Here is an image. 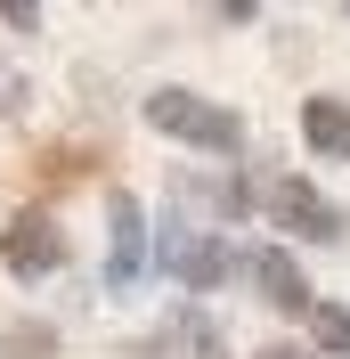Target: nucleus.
Instances as JSON below:
<instances>
[{
    "mask_svg": "<svg viewBox=\"0 0 350 359\" xmlns=\"http://www.w3.org/2000/svg\"><path fill=\"white\" fill-rule=\"evenodd\" d=\"M147 123L172 131V139H196V147H237V114L204 107L196 90H155V98H147Z\"/></svg>",
    "mask_w": 350,
    "mask_h": 359,
    "instance_id": "obj_1",
    "label": "nucleus"
},
{
    "mask_svg": "<svg viewBox=\"0 0 350 359\" xmlns=\"http://www.w3.org/2000/svg\"><path fill=\"white\" fill-rule=\"evenodd\" d=\"M0 262L17 269V278H49V269L66 262V237H57V221H41V212H17V221H8V237H0Z\"/></svg>",
    "mask_w": 350,
    "mask_h": 359,
    "instance_id": "obj_2",
    "label": "nucleus"
},
{
    "mask_svg": "<svg viewBox=\"0 0 350 359\" xmlns=\"http://www.w3.org/2000/svg\"><path fill=\"white\" fill-rule=\"evenodd\" d=\"M253 278H261V294L277 302V311H318V302H309V286H302V269H293V253H261V262H253Z\"/></svg>",
    "mask_w": 350,
    "mask_h": 359,
    "instance_id": "obj_3",
    "label": "nucleus"
},
{
    "mask_svg": "<svg viewBox=\"0 0 350 359\" xmlns=\"http://www.w3.org/2000/svg\"><path fill=\"white\" fill-rule=\"evenodd\" d=\"M302 139L318 147V156H350V107H334V98H309V107H302Z\"/></svg>",
    "mask_w": 350,
    "mask_h": 359,
    "instance_id": "obj_4",
    "label": "nucleus"
},
{
    "mask_svg": "<svg viewBox=\"0 0 350 359\" xmlns=\"http://www.w3.org/2000/svg\"><path fill=\"white\" fill-rule=\"evenodd\" d=\"M269 204H277V221H285V229H326V237H334V229H342V212H326V204L309 196L302 180H285V188H277V196H269Z\"/></svg>",
    "mask_w": 350,
    "mask_h": 359,
    "instance_id": "obj_5",
    "label": "nucleus"
},
{
    "mask_svg": "<svg viewBox=\"0 0 350 359\" xmlns=\"http://www.w3.org/2000/svg\"><path fill=\"white\" fill-rule=\"evenodd\" d=\"M172 269L188 278V286H220V278H228V245H220V237H196V245H172Z\"/></svg>",
    "mask_w": 350,
    "mask_h": 359,
    "instance_id": "obj_6",
    "label": "nucleus"
},
{
    "mask_svg": "<svg viewBox=\"0 0 350 359\" xmlns=\"http://www.w3.org/2000/svg\"><path fill=\"white\" fill-rule=\"evenodd\" d=\"M98 147H41V163H33V172L49 180V188H66V180H82V172H98Z\"/></svg>",
    "mask_w": 350,
    "mask_h": 359,
    "instance_id": "obj_7",
    "label": "nucleus"
},
{
    "mask_svg": "<svg viewBox=\"0 0 350 359\" xmlns=\"http://www.w3.org/2000/svg\"><path fill=\"white\" fill-rule=\"evenodd\" d=\"M139 269V204L114 196V278H131Z\"/></svg>",
    "mask_w": 350,
    "mask_h": 359,
    "instance_id": "obj_8",
    "label": "nucleus"
},
{
    "mask_svg": "<svg viewBox=\"0 0 350 359\" xmlns=\"http://www.w3.org/2000/svg\"><path fill=\"white\" fill-rule=\"evenodd\" d=\"M309 327H318V351H350V311L318 302V311H309Z\"/></svg>",
    "mask_w": 350,
    "mask_h": 359,
    "instance_id": "obj_9",
    "label": "nucleus"
},
{
    "mask_svg": "<svg viewBox=\"0 0 350 359\" xmlns=\"http://www.w3.org/2000/svg\"><path fill=\"white\" fill-rule=\"evenodd\" d=\"M8 351H57V335H49V327H17V335H8Z\"/></svg>",
    "mask_w": 350,
    "mask_h": 359,
    "instance_id": "obj_10",
    "label": "nucleus"
},
{
    "mask_svg": "<svg viewBox=\"0 0 350 359\" xmlns=\"http://www.w3.org/2000/svg\"><path fill=\"white\" fill-rule=\"evenodd\" d=\"M188 359H220V343H212V327H204V318H188Z\"/></svg>",
    "mask_w": 350,
    "mask_h": 359,
    "instance_id": "obj_11",
    "label": "nucleus"
},
{
    "mask_svg": "<svg viewBox=\"0 0 350 359\" xmlns=\"http://www.w3.org/2000/svg\"><path fill=\"white\" fill-rule=\"evenodd\" d=\"M261 359H309V351H285V343H277V351H261Z\"/></svg>",
    "mask_w": 350,
    "mask_h": 359,
    "instance_id": "obj_12",
    "label": "nucleus"
}]
</instances>
